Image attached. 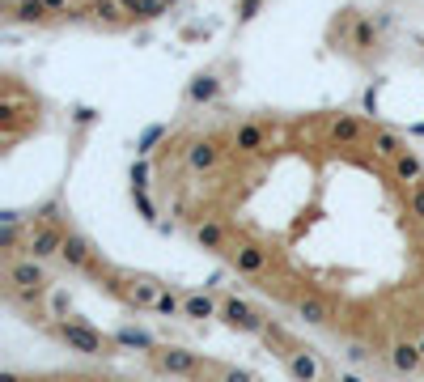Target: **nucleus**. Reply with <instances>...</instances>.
Here are the masks:
<instances>
[{
    "mask_svg": "<svg viewBox=\"0 0 424 382\" xmlns=\"http://www.w3.org/2000/svg\"><path fill=\"white\" fill-rule=\"evenodd\" d=\"M153 365H161L170 374H183V378H199V374H204V365H199L191 352H179V348H153Z\"/></svg>",
    "mask_w": 424,
    "mask_h": 382,
    "instance_id": "1",
    "label": "nucleus"
},
{
    "mask_svg": "<svg viewBox=\"0 0 424 382\" xmlns=\"http://www.w3.org/2000/svg\"><path fill=\"white\" fill-rule=\"evenodd\" d=\"M390 370H394V374H420V370H424V352H420V344L399 340V344L390 348Z\"/></svg>",
    "mask_w": 424,
    "mask_h": 382,
    "instance_id": "2",
    "label": "nucleus"
},
{
    "mask_svg": "<svg viewBox=\"0 0 424 382\" xmlns=\"http://www.w3.org/2000/svg\"><path fill=\"white\" fill-rule=\"evenodd\" d=\"M221 315H225V323L238 327V331H263V319H259L246 301H238V297H230L225 306H221Z\"/></svg>",
    "mask_w": 424,
    "mask_h": 382,
    "instance_id": "3",
    "label": "nucleus"
},
{
    "mask_svg": "<svg viewBox=\"0 0 424 382\" xmlns=\"http://www.w3.org/2000/svg\"><path fill=\"white\" fill-rule=\"evenodd\" d=\"M9 285L13 289H43L47 285V276H43V268L38 264H9Z\"/></svg>",
    "mask_w": 424,
    "mask_h": 382,
    "instance_id": "4",
    "label": "nucleus"
},
{
    "mask_svg": "<svg viewBox=\"0 0 424 382\" xmlns=\"http://www.w3.org/2000/svg\"><path fill=\"white\" fill-rule=\"evenodd\" d=\"M60 340H64L68 348H81V352H102V336H93L89 327H64Z\"/></svg>",
    "mask_w": 424,
    "mask_h": 382,
    "instance_id": "5",
    "label": "nucleus"
},
{
    "mask_svg": "<svg viewBox=\"0 0 424 382\" xmlns=\"http://www.w3.org/2000/svg\"><path fill=\"white\" fill-rule=\"evenodd\" d=\"M183 315H187V319H208V315H212V297H199V293H195V297H187Z\"/></svg>",
    "mask_w": 424,
    "mask_h": 382,
    "instance_id": "6",
    "label": "nucleus"
},
{
    "mask_svg": "<svg viewBox=\"0 0 424 382\" xmlns=\"http://www.w3.org/2000/svg\"><path fill=\"white\" fill-rule=\"evenodd\" d=\"M157 310H161V315H174V310H179V301H174L170 293H161V297H157Z\"/></svg>",
    "mask_w": 424,
    "mask_h": 382,
    "instance_id": "7",
    "label": "nucleus"
},
{
    "mask_svg": "<svg viewBox=\"0 0 424 382\" xmlns=\"http://www.w3.org/2000/svg\"><path fill=\"white\" fill-rule=\"evenodd\" d=\"M416 344H420V352H424V331H420V340H416Z\"/></svg>",
    "mask_w": 424,
    "mask_h": 382,
    "instance_id": "8",
    "label": "nucleus"
}]
</instances>
